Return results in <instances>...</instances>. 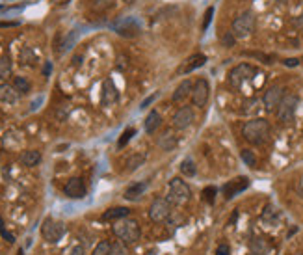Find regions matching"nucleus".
I'll list each match as a JSON object with an SVG mask.
<instances>
[{
    "mask_svg": "<svg viewBox=\"0 0 303 255\" xmlns=\"http://www.w3.org/2000/svg\"><path fill=\"white\" fill-rule=\"evenodd\" d=\"M242 136L253 145H263L270 138V123L264 117H255L244 123Z\"/></svg>",
    "mask_w": 303,
    "mask_h": 255,
    "instance_id": "nucleus-1",
    "label": "nucleus"
},
{
    "mask_svg": "<svg viewBox=\"0 0 303 255\" xmlns=\"http://www.w3.org/2000/svg\"><path fill=\"white\" fill-rule=\"evenodd\" d=\"M114 235L119 238L123 244H136L142 237V229L134 218H123V220L114 224Z\"/></svg>",
    "mask_w": 303,
    "mask_h": 255,
    "instance_id": "nucleus-2",
    "label": "nucleus"
},
{
    "mask_svg": "<svg viewBox=\"0 0 303 255\" xmlns=\"http://www.w3.org/2000/svg\"><path fill=\"white\" fill-rule=\"evenodd\" d=\"M167 190H169L167 201L173 203V205H186L192 199V190H190L188 183L181 177H173L167 185Z\"/></svg>",
    "mask_w": 303,
    "mask_h": 255,
    "instance_id": "nucleus-3",
    "label": "nucleus"
},
{
    "mask_svg": "<svg viewBox=\"0 0 303 255\" xmlns=\"http://www.w3.org/2000/svg\"><path fill=\"white\" fill-rule=\"evenodd\" d=\"M297 105H299V97L296 93H285V97H283V101H281L277 110H275L277 119L281 123H290L294 119V116H296Z\"/></svg>",
    "mask_w": 303,
    "mask_h": 255,
    "instance_id": "nucleus-4",
    "label": "nucleus"
},
{
    "mask_svg": "<svg viewBox=\"0 0 303 255\" xmlns=\"http://www.w3.org/2000/svg\"><path fill=\"white\" fill-rule=\"evenodd\" d=\"M253 30H255V15H253V12H244L242 15H238V17L233 21L231 32H233L235 37L244 39V37L253 34Z\"/></svg>",
    "mask_w": 303,
    "mask_h": 255,
    "instance_id": "nucleus-5",
    "label": "nucleus"
},
{
    "mask_svg": "<svg viewBox=\"0 0 303 255\" xmlns=\"http://www.w3.org/2000/svg\"><path fill=\"white\" fill-rule=\"evenodd\" d=\"M65 235V226L62 222L54 220V218H45L43 226H41V237L45 238L49 244H56L62 240V237Z\"/></svg>",
    "mask_w": 303,
    "mask_h": 255,
    "instance_id": "nucleus-6",
    "label": "nucleus"
},
{
    "mask_svg": "<svg viewBox=\"0 0 303 255\" xmlns=\"http://www.w3.org/2000/svg\"><path fill=\"white\" fill-rule=\"evenodd\" d=\"M255 73H257V69H255L253 65H249V64L236 65L235 69L229 71V84L235 88V90H238V88L244 86V82L251 80Z\"/></svg>",
    "mask_w": 303,
    "mask_h": 255,
    "instance_id": "nucleus-7",
    "label": "nucleus"
},
{
    "mask_svg": "<svg viewBox=\"0 0 303 255\" xmlns=\"http://www.w3.org/2000/svg\"><path fill=\"white\" fill-rule=\"evenodd\" d=\"M169 212H171V203L167 201V199H164V197H156L149 205V218H151V222H155V224H160V222L166 220L167 216H169Z\"/></svg>",
    "mask_w": 303,
    "mask_h": 255,
    "instance_id": "nucleus-8",
    "label": "nucleus"
},
{
    "mask_svg": "<svg viewBox=\"0 0 303 255\" xmlns=\"http://www.w3.org/2000/svg\"><path fill=\"white\" fill-rule=\"evenodd\" d=\"M208 97H210V86H208V80L206 78H197L194 82V90H192V103L195 106H203L208 103Z\"/></svg>",
    "mask_w": 303,
    "mask_h": 255,
    "instance_id": "nucleus-9",
    "label": "nucleus"
},
{
    "mask_svg": "<svg viewBox=\"0 0 303 255\" xmlns=\"http://www.w3.org/2000/svg\"><path fill=\"white\" fill-rule=\"evenodd\" d=\"M283 97H285V88H283V86L275 84V86L268 88V90L264 92V95H263L264 108H266L268 112L277 110V106H279V103L283 101Z\"/></svg>",
    "mask_w": 303,
    "mask_h": 255,
    "instance_id": "nucleus-10",
    "label": "nucleus"
},
{
    "mask_svg": "<svg viewBox=\"0 0 303 255\" xmlns=\"http://www.w3.org/2000/svg\"><path fill=\"white\" fill-rule=\"evenodd\" d=\"M86 192L88 188L80 177H71L65 183V186H63V194L67 197H71V199H82V197L86 196Z\"/></svg>",
    "mask_w": 303,
    "mask_h": 255,
    "instance_id": "nucleus-11",
    "label": "nucleus"
},
{
    "mask_svg": "<svg viewBox=\"0 0 303 255\" xmlns=\"http://www.w3.org/2000/svg\"><path fill=\"white\" fill-rule=\"evenodd\" d=\"M195 119L194 108L192 106H183L181 110H177V114L173 116V127L179 129V131H184L188 129Z\"/></svg>",
    "mask_w": 303,
    "mask_h": 255,
    "instance_id": "nucleus-12",
    "label": "nucleus"
},
{
    "mask_svg": "<svg viewBox=\"0 0 303 255\" xmlns=\"http://www.w3.org/2000/svg\"><path fill=\"white\" fill-rule=\"evenodd\" d=\"M117 99H119L117 86L112 78H106L103 82V90H101V103H103V106H112L114 103H117Z\"/></svg>",
    "mask_w": 303,
    "mask_h": 255,
    "instance_id": "nucleus-13",
    "label": "nucleus"
},
{
    "mask_svg": "<svg viewBox=\"0 0 303 255\" xmlns=\"http://www.w3.org/2000/svg\"><path fill=\"white\" fill-rule=\"evenodd\" d=\"M249 186V179L247 177H238V179L229 181L227 185L223 186V196L225 199H233L235 196H238L240 192H244Z\"/></svg>",
    "mask_w": 303,
    "mask_h": 255,
    "instance_id": "nucleus-14",
    "label": "nucleus"
},
{
    "mask_svg": "<svg viewBox=\"0 0 303 255\" xmlns=\"http://www.w3.org/2000/svg\"><path fill=\"white\" fill-rule=\"evenodd\" d=\"M145 190H147V181L132 183V185L125 190L123 197H125L126 201H138V199H140V197H142L143 194H145Z\"/></svg>",
    "mask_w": 303,
    "mask_h": 255,
    "instance_id": "nucleus-15",
    "label": "nucleus"
},
{
    "mask_svg": "<svg viewBox=\"0 0 303 255\" xmlns=\"http://www.w3.org/2000/svg\"><path fill=\"white\" fill-rule=\"evenodd\" d=\"M131 216V209L128 207H112V209L104 210L103 212V222H119L123 218Z\"/></svg>",
    "mask_w": 303,
    "mask_h": 255,
    "instance_id": "nucleus-16",
    "label": "nucleus"
},
{
    "mask_svg": "<svg viewBox=\"0 0 303 255\" xmlns=\"http://www.w3.org/2000/svg\"><path fill=\"white\" fill-rule=\"evenodd\" d=\"M205 64H206V56H205V54H194V56H190V58L184 62V65L181 67V69H179V73L186 75V73H192V71L203 67Z\"/></svg>",
    "mask_w": 303,
    "mask_h": 255,
    "instance_id": "nucleus-17",
    "label": "nucleus"
},
{
    "mask_svg": "<svg viewBox=\"0 0 303 255\" xmlns=\"http://www.w3.org/2000/svg\"><path fill=\"white\" fill-rule=\"evenodd\" d=\"M192 90H194V82L190 80V78H186V80L181 82V84L177 86V90L173 92L171 101L173 103H181V101H184L188 95H192Z\"/></svg>",
    "mask_w": 303,
    "mask_h": 255,
    "instance_id": "nucleus-18",
    "label": "nucleus"
},
{
    "mask_svg": "<svg viewBox=\"0 0 303 255\" xmlns=\"http://www.w3.org/2000/svg\"><path fill=\"white\" fill-rule=\"evenodd\" d=\"M19 99V93L15 92V88L2 82L0 84V103H6V105H15Z\"/></svg>",
    "mask_w": 303,
    "mask_h": 255,
    "instance_id": "nucleus-19",
    "label": "nucleus"
},
{
    "mask_svg": "<svg viewBox=\"0 0 303 255\" xmlns=\"http://www.w3.org/2000/svg\"><path fill=\"white\" fill-rule=\"evenodd\" d=\"M156 144H158V147L164 151H173L175 147H177V136H175V133H171V131H166L162 136H158Z\"/></svg>",
    "mask_w": 303,
    "mask_h": 255,
    "instance_id": "nucleus-20",
    "label": "nucleus"
},
{
    "mask_svg": "<svg viewBox=\"0 0 303 255\" xmlns=\"http://www.w3.org/2000/svg\"><path fill=\"white\" fill-rule=\"evenodd\" d=\"M249 249L253 255H268L270 253V244L263 237H253L249 242Z\"/></svg>",
    "mask_w": 303,
    "mask_h": 255,
    "instance_id": "nucleus-21",
    "label": "nucleus"
},
{
    "mask_svg": "<svg viewBox=\"0 0 303 255\" xmlns=\"http://www.w3.org/2000/svg\"><path fill=\"white\" fill-rule=\"evenodd\" d=\"M21 162H23L26 168H35V166L41 162V153L35 149L24 151L23 155H21Z\"/></svg>",
    "mask_w": 303,
    "mask_h": 255,
    "instance_id": "nucleus-22",
    "label": "nucleus"
},
{
    "mask_svg": "<svg viewBox=\"0 0 303 255\" xmlns=\"http://www.w3.org/2000/svg\"><path fill=\"white\" fill-rule=\"evenodd\" d=\"M162 125V117L160 114L156 110L149 112V116L145 117V131H147L149 134H153L155 131H158V127Z\"/></svg>",
    "mask_w": 303,
    "mask_h": 255,
    "instance_id": "nucleus-23",
    "label": "nucleus"
},
{
    "mask_svg": "<svg viewBox=\"0 0 303 255\" xmlns=\"http://www.w3.org/2000/svg\"><path fill=\"white\" fill-rule=\"evenodd\" d=\"M140 32V26H138L132 19H128V21H125L123 24H119L117 26V34L119 35H125V37H134V35Z\"/></svg>",
    "mask_w": 303,
    "mask_h": 255,
    "instance_id": "nucleus-24",
    "label": "nucleus"
},
{
    "mask_svg": "<svg viewBox=\"0 0 303 255\" xmlns=\"http://www.w3.org/2000/svg\"><path fill=\"white\" fill-rule=\"evenodd\" d=\"M13 71V64H12V56L8 53H4L2 56H0V78L4 80V78H8V76L12 75Z\"/></svg>",
    "mask_w": 303,
    "mask_h": 255,
    "instance_id": "nucleus-25",
    "label": "nucleus"
},
{
    "mask_svg": "<svg viewBox=\"0 0 303 255\" xmlns=\"http://www.w3.org/2000/svg\"><path fill=\"white\" fill-rule=\"evenodd\" d=\"M143 162H145V155H140V153H136V155H132V157H128V160H126V172L128 174H132V172H136L140 166H143Z\"/></svg>",
    "mask_w": 303,
    "mask_h": 255,
    "instance_id": "nucleus-26",
    "label": "nucleus"
},
{
    "mask_svg": "<svg viewBox=\"0 0 303 255\" xmlns=\"http://www.w3.org/2000/svg\"><path fill=\"white\" fill-rule=\"evenodd\" d=\"M12 86L15 88V92H17L19 95H26V93L30 92V82L26 80L24 76H15Z\"/></svg>",
    "mask_w": 303,
    "mask_h": 255,
    "instance_id": "nucleus-27",
    "label": "nucleus"
},
{
    "mask_svg": "<svg viewBox=\"0 0 303 255\" xmlns=\"http://www.w3.org/2000/svg\"><path fill=\"white\" fill-rule=\"evenodd\" d=\"M19 58H21V64L23 65H30V67L35 65V54L30 47H24L23 51H21V56H19Z\"/></svg>",
    "mask_w": 303,
    "mask_h": 255,
    "instance_id": "nucleus-28",
    "label": "nucleus"
},
{
    "mask_svg": "<svg viewBox=\"0 0 303 255\" xmlns=\"http://www.w3.org/2000/svg\"><path fill=\"white\" fill-rule=\"evenodd\" d=\"M114 2L115 0H92V2H90V8H92L93 12L101 13V12H106L108 8L114 6Z\"/></svg>",
    "mask_w": 303,
    "mask_h": 255,
    "instance_id": "nucleus-29",
    "label": "nucleus"
},
{
    "mask_svg": "<svg viewBox=\"0 0 303 255\" xmlns=\"http://www.w3.org/2000/svg\"><path fill=\"white\" fill-rule=\"evenodd\" d=\"M181 174L186 175V177H194L195 175V166L190 158H184L183 162H181Z\"/></svg>",
    "mask_w": 303,
    "mask_h": 255,
    "instance_id": "nucleus-30",
    "label": "nucleus"
},
{
    "mask_svg": "<svg viewBox=\"0 0 303 255\" xmlns=\"http://www.w3.org/2000/svg\"><path fill=\"white\" fill-rule=\"evenodd\" d=\"M240 157H242V160L249 166V168H257V157L253 155V151H249V149H242V153H240Z\"/></svg>",
    "mask_w": 303,
    "mask_h": 255,
    "instance_id": "nucleus-31",
    "label": "nucleus"
},
{
    "mask_svg": "<svg viewBox=\"0 0 303 255\" xmlns=\"http://www.w3.org/2000/svg\"><path fill=\"white\" fill-rule=\"evenodd\" d=\"M110 249H112V244L108 240H101V242L95 246L92 255H110Z\"/></svg>",
    "mask_w": 303,
    "mask_h": 255,
    "instance_id": "nucleus-32",
    "label": "nucleus"
},
{
    "mask_svg": "<svg viewBox=\"0 0 303 255\" xmlns=\"http://www.w3.org/2000/svg\"><path fill=\"white\" fill-rule=\"evenodd\" d=\"M216 194H218V190L214 188V186H206L205 190H203V201H206L208 205H214V201H216Z\"/></svg>",
    "mask_w": 303,
    "mask_h": 255,
    "instance_id": "nucleus-33",
    "label": "nucleus"
},
{
    "mask_svg": "<svg viewBox=\"0 0 303 255\" xmlns=\"http://www.w3.org/2000/svg\"><path fill=\"white\" fill-rule=\"evenodd\" d=\"M110 255H131L128 253V248H126V244L119 242H114L112 244V249H110Z\"/></svg>",
    "mask_w": 303,
    "mask_h": 255,
    "instance_id": "nucleus-34",
    "label": "nucleus"
},
{
    "mask_svg": "<svg viewBox=\"0 0 303 255\" xmlns=\"http://www.w3.org/2000/svg\"><path fill=\"white\" fill-rule=\"evenodd\" d=\"M134 134H136V131H134V129H126L125 133L121 134V138H119V142H117V147H119V149H123V147H125L126 144H128V142H131V138L132 136H134Z\"/></svg>",
    "mask_w": 303,
    "mask_h": 255,
    "instance_id": "nucleus-35",
    "label": "nucleus"
},
{
    "mask_svg": "<svg viewBox=\"0 0 303 255\" xmlns=\"http://www.w3.org/2000/svg\"><path fill=\"white\" fill-rule=\"evenodd\" d=\"M277 216H279V212L275 210V207L268 205V207L264 209V212H263V220L264 222H275V220H277Z\"/></svg>",
    "mask_w": 303,
    "mask_h": 255,
    "instance_id": "nucleus-36",
    "label": "nucleus"
},
{
    "mask_svg": "<svg viewBox=\"0 0 303 255\" xmlns=\"http://www.w3.org/2000/svg\"><path fill=\"white\" fill-rule=\"evenodd\" d=\"M0 235H2V238H4L6 242H10V244L15 242V237H13L12 233H8V231H6V227H4V220H2V216H0Z\"/></svg>",
    "mask_w": 303,
    "mask_h": 255,
    "instance_id": "nucleus-37",
    "label": "nucleus"
},
{
    "mask_svg": "<svg viewBox=\"0 0 303 255\" xmlns=\"http://www.w3.org/2000/svg\"><path fill=\"white\" fill-rule=\"evenodd\" d=\"M235 35H233V32H227V34L223 35V45L227 47V49H231V47L235 45Z\"/></svg>",
    "mask_w": 303,
    "mask_h": 255,
    "instance_id": "nucleus-38",
    "label": "nucleus"
},
{
    "mask_svg": "<svg viewBox=\"0 0 303 255\" xmlns=\"http://www.w3.org/2000/svg\"><path fill=\"white\" fill-rule=\"evenodd\" d=\"M67 255H86V248L82 244H76V246H73V248L69 249Z\"/></svg>",
    "mask_w": 303,
    "mask_h": 255,
    "instance_id": "nucleus-39",
    "label": "nucleus"
},
{
    "mask_svg": "<svg viewBox=\"0 0 303 255\" xmlns=\"http://www.w3.org/2000/svg\"><path fill=\"white\" fill-rule=\"evenodd\" d=\"M212 15H214V8H208L205 13V21H203V30L208 28V24H210V21H212Z\"/></svg>",
    "mask_w": 303,
    "mask_h": 255,
    "instance_id": "nucleus-40",
    "label": "nucleus"
},
{
    "mask_svg": "<svg viewBox=\"0 0 303 255\" xmlns=\"http://www.w3.org/2000/svg\"><path fill=\"white\" fill-rule=\"evenodd\" d=\"M214 255H231L229 244H220V246L216 248V253Z\"/></svg>",
    "mask_w": 303,
    "mask_h": 255,
    "instance_id": "nucleus-41",
    "label": "nucleus"
},
{
    "mask_svg": "<svg viewBox=\"0 0 303 255\" xmlns=\"http://www.w3.org/2000/svg\"><path fill=\"white\" fill-rule=\"evenodd\" d=\"M12 26H19L17 21H0V28H12Z\"/></svg>",
    "mask_w": 303,
    "mask_h": 255,
    "instance_id": "nucleus-42",
    "label": "nucleus"
},
{
    "mask_svg": "<svg viewBox=\"0 0 303 255\" xmlns=\"http://www.w3.org/2000/svg\"><path fill=\"white\" fill-rule=\"evenodd\" d=\"M297 64H299V60L297 58H286L285 60V65H288V67H296Z\"/></svg>",
    "mask_w": 303,
    "mask_h": 255,
    "instance_id": "nucleus-43",
    "label": "nucleus"
},
{
    "mask_svg": "<svg viewBox=\"0 0 303 255\" xmlns=\"http://www.w3.org/2000/svg\"><path fill=\"white\" fill-rule=\"evenodd\" d=\"M51 71H52V64H51V62H47L45 67H43V75L49 76V75H51Z\"/></svg>",
    "mask_w": 303,
    "mask_h": 255,
    "instance_id": "nucleus-44",
    "label": "nucleus"
},
{
    "mask_svg": "<svg viewBox=\"0 0 303 255\" xmlns=\"http://www.w3.org/2000/svg\"><path fill=\"white\" fill-rule=\"evenodd\" d=\"M155 97H156V95H151V97L145 99V101H143V103H142V108H145V106H147V105H151V103L155 101Z\"/></svg>",
    "mask_w": 303,
    "mask_h": 255,
    "instance_id": "nucleus-45",
    "label": "nucleus"
},
{
    "mask_svg": "<svg viewBox=\"0 0 303 255\" xmlns=\"http://www.w3.org/2000/svg\"><path fill=\"white\" fill-rule=\"evenodd\" d=\"M294 26H299V28H301V26H303V15H301V17L294 19Z\"/></svg>",
    "mask_w": 303,
    "mask_h": 255,
    "instance_id": "nucleus-46",
    "label": "nucleus"
},
{
    "mask_svg": "<svg viewBox=\"0 0 303 255\" xmlns=\"http://www.w3.org/2000/svg\"><path fill=\"white\" fill-rule=\"evenodd\" d=\"M17 255H24V249H23V248H19V249H17Z\"/></svg>",
    "mask_w": 303,
    "mask_h": 255,
    "instance_id": "nucleus-47",
    "label": "nucleus"
},
{
    "mask_svg": "<svg viewBox=\"0 0 303 255\" xmlns=\"http://www.w3.org/2000/svg\"><path fill=\"white\" fill-rule=\"evenodd\" d=\"M125 2H128V4H132V2H134V0H125Z\"/></svg>",
    "mask_w": 303,
    "mask_h": 255,
    "instance_id": "nucleus-48",
    "label": "nucleus"
},
{
    "mask_svg": "<svg viewBox=\"0 0 303 255\" xmlns=\"http://www.w3.org/2000/svg\"><path fill=\"white\" fill-rule=\"evenodd\" d=\"M292 255H303V253H292Z\"/></svg>",
    "mask_w": 303,
    "mask_h": 255,
    "instance_id": "nucleus-49",
    "label": "nucleus"
},
{
    "mask_svg": "<svg viewBox=\"0 0 303 255\" xmlns=\"http://www.w3.org/2000/svg\"><path fill=\"white\" fill-rule=\"evenodd\" d=\"M301 62H303V58H301Z\"/></svg>",
    "mask_w": 303,
    "mask_h": 255,
    "instance_id": "nucleus-50",
    "label": "nucleus"
}]
</instances>
